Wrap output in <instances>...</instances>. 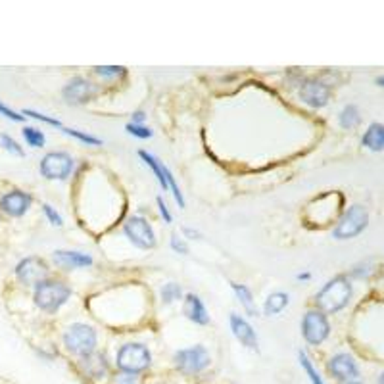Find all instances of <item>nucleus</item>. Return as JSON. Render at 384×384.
Returning a JSON list of instances; mask_svg holds the SVG:
<instances>
[{
    "mask_svg": "<svg viewBox=\"0 0 384 384\" xmlns=\"http://www.w3.org/2000/svg\"><path fill=\"white\" fill-rule=\"evenodd\" d=\"M65 350L73 356L85 358L97 350V331L83 323H75L64 334Z\"/></svg>",
    "mask_w": 384,
    "mask_h": 384,
    "instance_id": "20e7f679",
    "label": "nucleus"
},
{
    "mask_svg": "<svg viewBox=\"0 0 384 384\" xmlns=\"http://www.w3.org/2000/svg\"><path fill=\"white\" fill-rule=\"evenodd\" d=\"M143 121H144V114H143V111H135V114H133V124H135V125H143Z\"/></svg>",
    "mask_w": 384,
    "mask_h": 384,
    "instance_id": "e433bc0d",
    "label": "nucleus"
},
{
    "mask_svg": "<svg viewBox=\"0 0 384 384\" xmlns=\"http://www.w3.org/2000/svg\"><path fill=\"white\" fill-rule=\"evenodd\" d=\"M65 135H70V137L77 138V141H81V143L85 144H91V146H100L102 144V141L97 137H92V135H87V133H81V131L77 129H64Z\"/></svg>",
    "mask_w": 384,
    "mask_h": 384,
    "instance_id": "cd10ccee",
    "label": "nucleus"
},
{
    "mask_svg": "<svg viewBox=\"0 0 384 384\" xmlns=\"http://www.w3.org/2000/svg\"><path fill=\"white\" fill-rule=\"evenodd\" d=\"M156 202H158V208H160V214H162V217H163V221H165V223H171V214H170V209H168V206H165V202H163L162 196H158Z\"/></svg>",
    "mask_w": 384,
    "mask_h": 384,
    "instance_id": "c9c22d12",
    "label": "nucleus"
},
{
    "mask_svg": "<svg viewBox=\"0 0 384 384\" xmlns=\"http://www.w3.org/2000/svg\"><path fill=\"white\" fill-rule=\"evenodd\" d=\"M70 296H72V288L65 282L46 279L45 282L35 287V306L40 307L43 312L54 313L64 306Z\"/></svg>",
    "mask_w": 384,
    "mask_h": 384,
    "instance_id": "f03ea898",
    "label": "nucleus"
},
{
    "mask_svg": "<svg viewBox=\"0 0 384 384\" xmlns=\"http://www.w3.org/2000/svg\"><path fill=\"white\" fill-rule=\"evenodd\" d=\"M298 279H304V280L309 279V273H300V275H298Z\"/></svg>",
    "mask_w": 384,
    "mask_h": 384,
    "instance_id": "58836bf2",
    "label": "nucleus"
},
{
    "mask_svg": "<svg viewBox=\"0 0 384 384\" xmlns=\"http://www.w3.org/2000/svg\"><path fill=\"white\" fill-rule=\"evenodd\" d=\"M152 363V356L150 350L144 344L133 342V344H125L119 348L116 365L121 373H129V375H138V373L146 371Z\"/></svg>",
    "mask_w": 384,
    "mask_h": 384,
    "instance_id": "7ed1b4c3",
    "label": "nucleus"
},
{
    "mask_svg": "<svg viewBox=\"0 0 384 384\" xmlns=\"http://www.w3.org/2000/svg\"><path fill=\"white\" fill-rule=\"evenodd\" d=\"M378 384H384V373L380 375V378H378Z\"/></svg>",
    "mask_w": 384,
    "mask_h": 384,
    "instance_id": "a19ab883",
    "label": "nucleus"
},
{
    "mask_svg": "<svg viewBox=\"0 0 384 384\" xmlns=\"http://www.w3.org/2000/svg\"><path fill=\"white\" fill-rule=\"evenodd\" d=\"M94 72L100 77H121V75H125V67H121V65H98V67H94Z\"/></svg>",
    "mask_w": 384,
    "mask_h": 384,
    "instance_id": "bb28decb",
    "label": "nucleus"
},
{
    "mask_svg": "<svg viewBox=\"0 0 384 384\" xmlns=\"http://www.w3.org/2000/svg\"><path fill=\"white\" fill-rule=\"evenodd\" d=\"M124 231L127 238L141 250H150V248L156 246V235H154V229L150 225L144 217L141 215H133L129 217L124 225Z\"/></svg>",
    "mask_w": 384,
    "mask_h": 384,
    "instance_id": "6e6552de",
    "label": "nucleus"
},
{
    "mask_svg": "<svg viewBox=\"0 0 384 384\" xmlns=\"http://www.w3.org/2000/svg\"><path fill=\"white\" fill-rule=\"evenodd\" d=\"M125 129H127V133H129V135H133V137H137V138H150V137H152V131H150L148 127H144V125L127 124V125H125Z\"/></svg>",
    "mask_w": 384,
    "mask_h": 384,
    "instance_id": "7c9ffc66",
    "label": "nucleus"
},
{
    "mask_svg": "<svg viewBox=\"0 0 384 384\" xmlns=\"http://www.w3.org/2000/svg\"><path fill=\"white\" fill-rule=\"evenodd\" d=\"M54 263L64 269H79V267H91L92 258L89 254H81V252L58 250V252H54Z\"/></svg>",
    "mask_w": 384,
    "mask_h": 384,
    "instance_id": "a211bd4d",
    "label": "nucleus"
},
{
    "mask_svg": "<svg viewBox=\"0 0 384 384\" xmlns=\"http://www.w3.org/2000/svg\"><path fill=\"white\" fill-rule=\"evenodd\" d=\"M33 198L23 190H10L0 196V209L10 217H21L31 208Z\"/></svg>",
    "mask_w": 384,
    "mask_h": 384,
    "instance_id": "4468645a",
    "label": "nucleus"
},
{
    "mask_svg": "<svg viewBox=\"0 0 384 384\" xmlns=\"http://www.w3.org/2000/svg\"><path fill=\"white\" fill-rule=\"evenodd\" d=\"M138 156L143 158L144 163H146L150 170H152V173L156 175L158 182H160V187H162L163 190H170V179L173 173H171V171L168 170V168H165V165H163V163L160 162L158 158H154L152 154H148V152H144V150H141V152H138Z\"/></svg>",
    "mask_w": 384,
    "mask_h": 384,
    "instance_id": "6ab92c4d",
    "label": "nucleus"
},
{
    "mask_svg": "<svg viewBox=\"0 0 384 384\" xmlns=\"http://www.w3.org/2000/svg\"><path fill=\"white\" fill-rule=\"evenodd\" d=\"M212 358L209 352L204 346H192V348H185L175 353V365L177 369L185 375H198L202 373L209 365Z\"/></svg>",
    "mask_w": 384,
    "mask_h": 384,
    "instance_id": "0eeeda50",
    "label": "nucleus"
},
{
    "mask_svg": "<svg viewBox=\"0 0 384 384\" xmlns=\"http://www.w3.org/2000/svg\"><path fill=\"white\" fill-rule=\"evenodd\" d=\"M23 138H26V143L33 148H43L46 143L45 133L39 129H35V127H26L23 129Z\"/></svg>",
    "mask_w": 384,
    "mask_h": 384,
    "instance_id": "b1692460",
    "label": "nucleus"
},
{
    "mask_svg": "<svg viewBox=\"0 0 384 384\" xmlns=\"http://www.w3.org/2000/svg\"><path fill=\"white\" fill-rule=\"evenodd\" d=\"M0 114H2L4 118L12 119V121H23V119H26V116H21V114H18V111L10 110V108L2 104V102H0Z\"/></svg>",
    "mask_w": 384,
    "mask_h": 384,
    "instance_id": "f704fd0d",
    "label": "nucleus"
},
{
    "mask_svg": "<svg viewBox=\"0 0 384 384\" xmlns=\"http://www.w3.org/2000/svg\"><path fill=\"white\" fill-rule=\"evenodd\" d=\"M182 313H185L187 319L196 323V325H208L209 323L208 309H206L204 302L196 294H187L185 304H182Z\"/></svg>",
    "mask_w": 384,
    "mask_h": 384,
    "instance_id": "f3484780",
    "label": "nucleus"
},
{
    "mask_svg": "<svg viewBox=\"0 0 384 384\" xmlns=\"http://www.w3.org/2000/svg\"><path fill=\"white\" fill-rule=\"evenodd\" d=\"M182 233H185V235H189V236H196V238L200 236V233H198V231H192V229H189V227L182 229Z\"/></svg>",
    "mask_w": 384,
    "mask_h": 384,
    "instance_id": "4c0bfd02",
    "label": "nucleus"
},
{
    "mask_svg": "<svg viewBox=\"0 0 384 384\" xmlns=\"http://www.w3.org/2000/svg\"><path fill=\"white\" fill-rule=\"evenodd\" d=\"M287 306H288V294L273 292L267 296L265 304H263V313H265L267 317H271V315H277V313L282 312Z\"/></svg>",
    "mask_w": 384,
    "mask_h": 384,
    "instance_id": "412c9836",
    "label": "nucleus"
},
{
    "mask_svg": "<svg viewBox=\"0 0 384 384\" xmlns=\"http://www.w3.org/2000/svg\"><path fill=\"white\" fill-rule=\"evenodd\" d=\"M359 121H361V116H359V110L353 104H348L344 110L340 111L339 116L340 127H344V129H353V127H358Z\"/></svg>",
    "mask_w": 384,
    "mask_h": 384,
    "instance_id": "5701e85b",
    "label": "nucleus"
},
{
    "mask_svg": "<svg viewBox=\"0 0 384 384\" xmlns=\"http://www.w3.org/2000/svg\"><path fill=\"white\" fill-rule=\"evenodd\" d=\"M171 248L175 250V252H179V254H189V246H187V242L182 241L181 236L177 235H171Z\"/></svg>",
    "mask_w": 384,
    "mask_h": 384,
    "instance_id": "72a5a7b5",
    "label": "nucleus"
},
{
    "mask_svg": "<svg viewBox=\"0 0 384 384\" xmlns=\"http://www.w3.org/2000/svg\"><path fill=\"white\" fill-rule=\"evenodd\" d=\"M367 223H369L367 209H365L363 206H352V208L342 215V219L339 221V225H336L332 235H334V238H339V241H348V238L358 236L359 233L367 227Z\"/></svg>",
    "mask_w": 384,
    "mask_h": 384,
    "instance_id": "39448f33",
    "label": "nucleus"
},
{
    "mask_svg": "<svg viewBox=\"0 0 384 384\" xmlns=\"http://www.w3.org/2000/svg\"><path fill=\"white\" fill-rule=\"evenodd\" d=\"M361 144L365 148L373 150V152H380L384 150V125L383 124H373L369 125V129L365 131Z\"/></svg>",
    "mask_w": 384,
    "mask_h": 384,
    "instance_id": "aec40b11",
    "label": "nucleus"
},
{
    "mask_svg": "<svg viewBox=\"0 0 384 384\" xmlns=\"http://www.w3.org/2000/svg\"><path fill=\"white\" fill-rule=\"evenodd\" d=\"M377 83H378V85H380V87H384V77H378V79H377Z\"/></svg>",
    "mask_w": 384,
    "mask_h": 384,
    "instance_id": "ea45409f",
    "label": "nucleus"
},
{
    "mask_svg": "<svg viewBox=\"0 0 384 384\" xmlns=\"http://www.w3.org/2000/svg\"><path fill=\"white\" fill-rule=\"evenodd\" d=\"M0 144H2V148L8 150L10 154H13V156H23V154H26L23 148H21L20 144L16 143L10 135H0Z\"/></svg>",
    "mask_w": 384,
    "mask_h": 384,
    "instance_id": "c85d7f7f",
    "label": "nucleus"
},
{
    "mask_svg": "<svg viewBox=\"0 0 384 384\" xmlns=\"http://www.w3.org/2000/svg\"><path fill=\"white\" fill-rule=\"evenodd\" d=\"M43 212H45L46 219L53 223V225H56V227H62V225H64V221H62V215H60L58 212L50 206V204H45V206H43Z\"/></svg>",
    "mask_w": 384,
    "mask_h": 384,
    "instance_id": "473e14b6",
    "label": "nucleus"
},
{
    "mask_svg": "<svg viewBox=\"0 0 384 384\" xmlns=\"http://www.w3.org/2000/svg\"><path fill=\"white\" fill-rule=\"evenodd\" d=\"M352 300V285L346 277H334L315 296V306L321 313H336Z\"/></svg>",
    "mask_w": 384,
    "mask_h": 384,
    "instance_id": "f257e3e1",
    "label": "nucleus"
},
{
    "mask_svg": "<svg viewBox=\"0 0 384 384\" xmlns=\"http://www.w3.org/2000/svg\"><path fill=\"white\" fill-rule=\"evenodd\" d=\"M97 92V87L85 77H73L62 91V97L67 104H85Z\"/></svg>",
    "mask_w": 384,
    "mask_h": 384,
    "instance_id": "ddd939ff",
    "label": "nucleus"
},
{
    "mask_svg": "<svg viewBox=\"0 0 384 384\" xmlns=\"http://www.w3.org/2000/svg\"><path fill=\"white\" fill-rule=\"evenodd\" d=\"M181 296H182L181 285H177V282H168V285H163L162 288L163 304H173L175 300H181Z\"/></svg>",
    "mask_w": 384,
    "mask_h": 384,
    "instance_id": "a878e982",
    "label": "nucleus"
},
{
    "mask_svg": "<svg viewBox=\"0 0 384 384\" xmlns=\"http://www.w3.org/2000/svg\"><path fill=\"white\" fill-rule=\"evenodd\" d=\"M73 158L67 152H50L40 160V175L50 181H64L72 175Z\"/></svg>",
    "mask_w": 384,
    "mask_h": 384,
    "instance_id": "423d86ee",
    "label": "nucleus"
},
{
    "mask_svg": "<svg viewBox=\"0 0 384 384\" xmlns=\"http://www.w3.org/2000/svg\"><path fill=\"white\" fill-rule=\"evenodd\" d=\"M231 287H233V290H235V294H236V298H238V302L242 304V307L246 309L248 315H256V313H258V307H256L252 290H250L248 287H244V285H236V282H233Z\"/></svg>",
    "mask_w": 384,
    "mask_h": 384,
    "instance_id": "4be33fe9",
    "label": "nucleus"
},
{
    "mask_svg": "<svg viewBox=\"0 0 384 384\" xmlns=\"http://www.w3.org/2000/svg\"><path fill=\"white\" fill-rule=\"evenodd\" d=\"M300 98L304 104L312 108H323L331 100V87L319 79H307L300 87Z\"/></svg>",
    "mask_w": 384,
    "mask_h": 384,
    "instance_id": "9b49d317",
    "label": "nucleus"
},
{
    "mask_svg": "<svg viewBox=\"0 0 384 384\" xmlns=\"http://www.w3.org/2000/svg\"><path fill=\"white\" fill-rule=\"evenodd\" d=\"M329 373L340 383H356L359 378V367L348 353H336L329 361Z\"/></svg>",
    "mask_w": 384,
    "mask_h": 384,
    "instance_id": "f8f14e48",
    "label": "nucleus"
},
{
    "mask_svg": "<svg viewBox=\"0 0 384 384\" xmlns=\"http://www.w3.org/2000/svg\"><path fill=\"white\" fill-rule=\"evenodd\" d=\"M302 334L307 344L319 346L323 344L329 334H331V325L327 321V315L321 312H307L302 319Z\"/></svg>",
    "mask_w": 384,
    "mask_h": 384,
    "instance_id": "1a4fd4ad",
    "label": "nucleus"
},
{
    "mask_svg": "<svg viewBox=\"0 0 384 384\" xmlns=\"http://www.w3.org/2000/svg\"><path fill=\"white\" fill-rule=\"evenodd\" d=\"M342 384H361V383H358V380H356V383H342Z\"/></svg>",
    "mask_w": 384,
    "mask_h": 384,
    "instance_id": "79ce46f5",
    "label": "nucleus"
},
{
    "mask_svg": "<svg viewBox=\"0 0 384 384\" xmlns=\"http://www.w3.org/2000/svg\"><path fill=\"white\" fill-rule=\"evenodd\" d=\"M111 384H143L138 375H129V373H118L111 378Z\"/></svg>",
    "mask_w": 384,
    "mask_h": 384,
    "instance_id": "2f4dec72",
    "label": "nucleus"
},
{
    "mask_svg": "<svg viewBox=\"0 0 384 384\" xmlns=\"http://www.w3.org/2000/svg\"><path fill=\"white\" fill-rule=\"evenodd\" d=\"M298 359H300V365L304 367V371H306V375L309 377V380H312V384H325V383H323V378L319 377V373L315 371V367H313L312 359L307 358L306 352H300Z\"/></svg>",
    "mask_w": 384,
    "mask_h": 384,
    "instance_id": "393cba45",
    "label": "nucleus"
},
{
    "mask_svg": "<svg viewBox=\"0 0 384 384\" xmlns=\"http://www.w3.org/2000/svg\"><path fill=\"white\" fill-rule=\"evenodd\" d=\"M231 331L242 346H246L250 350H258V334L252 325L238 313H231Z\"/></svg>",
    "mask_w": 384,
    "mask_h": 384,
    "instance_id": "dca6fc26",
    "label": "nucleus"
},
{
    "mask_svg": "<svg viewBox=\"0 0 384 384\" xmlns=\"http://www.w3.org/2000/svg\"><path fill=\"white\" fill-rule=\"evenodd\" d=\"M48 273H50V269L46 265V261L35 258V256L21 260L16 265V277L26 287H37L40 282H45L48 279Z\"/></svg>",
    "mask_w": 384,
    "mask_h": 384,
    "instance_id": "9d476101",
    "label": "nucleus"
},
{
    "mask_svg": "<svg viewBox=\"0 0 384 384\" xmlns=\"http://www.w3.org/2000/svg\"><path fill=\"white\" fill-rule=\"evenodd\" d=\"M79 371L91 380H102L108 375V361L102 353L92 352L79 359Z\"/></svg>",
    "mask_w": 384,
    "mask_h": 384,
    "instance_id": "2eb2a0df",
    "label": "nucleus"
},
{
    "mask_svg": "<svg viewBox=\"0 0 384 384\" xmlns=\"http://www.w3.org/2000/svg\"><path fill=\"white\" fill-rule=\"evenodd\" d=\"M21 116H29V118L37 119V121H43V124L53 125V127H62V124H60L58 119L48 118V116H45V114H39V111H35V110H23L21 111Z\"/></svg>",
    "mask_w": 384,
    "mask_h": 384,
    "instance_id": "c756f323",
    "label": "nucleus"
}]
</instances>
